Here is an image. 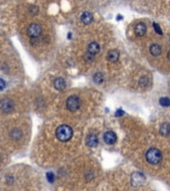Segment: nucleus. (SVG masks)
<instances>
[{
	"mask_svg": "<svg viewBox=\"0 0 170 191\" xmlns=\"http://www.w3.org/2000/svg\"><path fill=\"white\" fill-rule=\"evenodd\" d=\"M56 136L60 141H70L73 136V130L71 128V126L67 125L60 126L56 131Z\"/></svg>",
	"mask_w": 170,
	"mask_h": 191,
	"instance_id": "1",
	"label": "nucleus"
},
{
	"mask_svg": "<svg viewBox=\"0 0 170 191\" xmlns=\"http://www.w3.org/2000/svg\"><path fill=\"white\" fill-rule=\"evenodd\" d=\"M145 158H146L147 162H149L150 164H158L160 161L162 160V154H161L159 149L150 148V149L146 151Z\"/></svg>",
	"mask_w": 170,
	"mask_h": 191,
	"instance_id": "2",
	"label": "nucleus"
},
{
	"mask_svg": "<svg viewBox=\"0 0 170 191\" xmlns=\"http://www.w3.org/2000/svg\"><path fill=\"white\" fill-rule=\"evenodd\" d=\"M66 106L67 109L70 111H76L80 109L81 106V101L77 95H71L67 99L66 102Z\"/></svg>",
	"mask_w": 170,
	"mask_h": 191,
	"instance_id": "3",
	"label": "nucleus"
},
{
	"mask_svg": "<svg viewBox=\"0 0 170 191\" xmlns=\"http://www.w3.org/2000/svg\"><path fill=\"white\" fill-rule=\"evenodd\" d=\"M14 108H15V104L11 99L5 98L0 101V109L4 113H12L14 111Z\"/></svg>",
	"mask_w": 170,
	"mask_h": 191,
	"instance_id": "4",
	"label": "nucleus"
},
{
	"mask_svg": "<svg viewBox=\"0 0 170 191\" xmlns=\"http://www.w3.org/2000/svg\"><path fill=\"white\" fill-rule=\"evenodd\" d=\"M41 33H42V27L37 23L31 24L27 29V34L30 36L31 38H36V37L40 36Z\"/></svg>",
	"mask_w": 170,
	"mask_h": 191,
	"instance_id": "5",
	"label": "nucleus"
},
{
	"mask_svg": "<svg viewBox=\"0 0 170 191\" xmlns=\"http://www.w3.org/2000/svg\"><path fill=\"white\" fill-rule=\"evenodd\" d=\"M104 141L107 144H114L116 141V136L112 131H107L104 134Z\"/></svg>",
	"mask_w": 170,
	"mask_h": 191,
	"instance_id": "6",
	"label": "nucleus"
},
{
	"mask_svg": "<svg viewBox=\"0 0 170 191\" xmlns=\"http://www.w3.org/2000/svg\"><path fill=\"white\" fill-rule=\"evenodd\" d=\"M86 143L88 146H90V147H95V146L98 145L99 143V139L95 134H89V136L86 137Z\"/></svg>",
	"mask_w": 170,
	"mask_h": 191,
	"instance_id": "7",
	"label": "nucleus"
},
{
	"mask_svg": "<svg viewBox=\"0 0 170 191\" xmlns=\"http://www.w3.org/2000/svg\"><path fill=\"white\" fill-rule=\"evenodd\" d=\"M100 45L98 44V43H95V42H92L89 44L88 46V53L90 54V55H97L99 52H100Z\"/></svg>",
	"mask_w": 170,
	"mask_h": 191,
	"instance_id": "8",
	"label": "nucleus"
},
{
	"mask_svg": "<svg viewBox=\"0 0 170 191\" xmlns=\"http://www.w3.org/2000/svg\"><path fill=\"white\" fill-rule=\"evenodd\" d=\"M134 32L137 36H143L146 33V26L143 23H138L134 27Z\"/></svg>",
	"mask_w": 170,
	"mask_h": 191,
	"instance_id": "9",
	"label": "nucleus"
},
{
	"mask_svg": "<svg viewBox=\"0 0 170 191\" xmlns=\"http://www.w3.org/2000/svg\"><path fill=\"white\" fill-rule=\"evenodd\" d=\"M54 87L57 91H63L66 88V82L63 78H58L54 82Z\"/></svg>",
	"mask_w": 170,
	"mask_h": 191,
	"instance_id": "10",
	"label": "nucleus"
},
{
	"mask_svg": "<svg viewBox=\"0 0 170 191\" xmlns=\"http://www.w3.org/2000/svg\"><path fill=\"white\" fill-rule=\"evenodd\" d=\"M81 19H82V22L86 24V25H88V24H90L92 22H93V14L90 13V12H88V11H86L84 12L82 16H81Z\"/></svg>",
	"mask_w": 170,
	"mask_h": 191,
	"instance_id": "11",
	"label": "nucleus"
},
{
	"mask_svg": "<svg viewBox=\"0 0 170 191\" xmlns=\"http://www.w3.org/2000/svg\"><path fill=\"white\" fill-rule=\"evenodd\" d=\"M149 51H150V54L152 56H155V57L159 56L161 54V52H162L161 47L158 44H152V45L150 46Z\"/></svg>",
	"mask_w": 170,
	"mask_h": 191,
	"instance_id": "12",
	"label": "nucleus"
},
{
	"mask_svg": "<svg viewBox=\"0 0 170 191\" xmlns=\"http://www.w3.org/2000/svg\"><path fill=\"white\" fill-rule=\"evenodd\" d=\"M22 136H23V133H22V131L19 128H13L10 132V137L12 139H14V141L20 139L21 137H22Z\"/></svg>",
	"mask_w": 170,
	"mask_h": 191,
	"instance_id": "13",
	"label": "nucleus"
},
{
	"mask_svg": "<svg viewBox=\"0 0 170 191\" xmlns=\"http://www.w3.org/2000/svg\"><path fill=\"white\" fill-rule=\"evenodd\" d=\"M118 56H120V53L117 50H110L107 53V59L110 62H116L118 59Z\"/></svg>",
	"mask_w": 170,
	"mask_h": 191,
	"instance_id": "14",
	"label": "nucleus"
},
{
	"mask_svg": "<svg viewBox=\"0 0 170 191\" xmlns=\"http://www.w3.org/2000/svg\"><path fill=\"white\" fill-rule=\"evenodd\" d=\"M160 133L162 134V136H168L170 133V125L169 123H167V122H165L163 123L161 127H160Z\"/></svg>",
	"mask_w": 170,
	"mask_h": 191,
	"instance_id": "15",
	"label": "nucleus"
},
{
	"mask_svg": "<svg viewBox=\"0 0 170 191\" xmlns=\"http://www.w3.org/2000/svg\"><path fill=\"white\" fill-rule=\"evenodd\" d=\"M94 81L97 84H100L103 81H104V76L101 73H97L95 76H94Z\"/></svg>",
	"mask_w": 170,
	"mask_h": 191,
	"instance_id": "16",
	"label": "nucleus"
},
{
	"mask_svg": "<svg viewBox=\"0 0 170 191\" xmlns=\"http://www.w3.org/2000/svg\"><path fill=\"white\" fill-rule=\"evenodd\" d=\"M159 103L162 106H170V100L168 98H161L159 100Z\"/></svg>",
	"mask_w": 170,
	"mask_h": 191,
	"instance_id": "17",
	"label": "nucleus"
},
{
	"mask_svg": "<svg viewBox=\"0 0 170 191\" xmlns=\"http://www.w3.org/2000/svg\"><path fill=\"white\" fill-rule=\"evenodd\" d=\"M47 179H48V181L50 182V183H53L54 182V179H55V175L52 173V172H48L47 174Z\"/></svg>",
	"mask_w": 170,
	"mask_h": 191,
	"instance_id": "18",
	"label": "nucleus"
},
{
	"mask_svg": "<svg viewBox=\"0 0 170 191\" xmlns=\"http://www.w3.org/2000/svg\"><path fill=\"white\" fill-rule=\"evenodd\" d=\"M153 28H154V30L157 32V34H159V35H162V34H163V32H162V30L160 29L159 25H158L157 23H153Z\"/></svg>",
	"mask_w": 170,
	"mask_h": 191,
	"instance_id": "19",
	"label": "nucleus"
},
{
	"mask_svg": "<svg viewBox=\"0 0 170 191\" xmlns=\"http://www.w3.org/2000/svg\"><path fill=\"white\" fill-rule=\"evenodd\" d=\"M139 84L140 86H142V87H145L146 84H147V78H145V77H142L139 81Z\"/></svg>",
	"mask_w": 170,
	"mask_h": 191,
	"instance_id": "20",
	"label": "nucleus"
},
{
	"mask_svg": "<svg viewBox=\"0 0 170 191\" xmlns=\"http://www.w3.org/2000/svg\"><path fill=\"white\" fill-rule=\"evenodd\" d=\"M5 86L6 85H5V82H4V80H2V79L0 78V92L5 89Z\"/></svg>",
	"mask_w": 170,
	"mask_h": 191,
	"instance_id": "21",
	"label": "nucleus"
},
{
	"mask_svg": "<svg viewBox=\"0 0 170 191\" xmlns=\"http://www.w3.org/2000/svg\"><path fill=\"white\" fill-rule=\"evenodd\" d=\"M121 115H123V111H121V110H118V111L115 113V116H120Z\"/></svg>",
	"mask_w": 170,
	"mask_h": 191,
	"instance_id": "22",
	"label": "nucleus"
},
{
	"mask_svg": "<svg viewBox=\"0 0 170 191\" xmlns=\"http://www.w3.org/2000/svg\"><path fill=\"white\" fill-rule=\"evenodd\" d=\"M117 16H118V17H117V20H120V19L122 18V17H121V16H120V15H117Z\"/></svg>",
	"mask_w": 170,
	"mask_h": 191,
	"instance_id": "23",
	"label": "nucleus"
},
{
	"mask_svg": "<svg viewBox=\"0 0 170 191\" xmlns=\"http://www.w3.org/2000/svg\"><path fill=\"white\" fill-rule=\"evenodd\" d=\"M168 59L170 60V51H169V53H168Z\"/></svg>",
	"mask_w": 170,
	"mask_h": 191,
	"instance_id": "24",
	"label": "nucleus"
},
{
	"mask_svg": "<svg viewBox=\"0 0 170 191\" xmlns=\"http://www.w3.org/2000/svg\"><path fill=\"white\" fill-rule=\"evenodd\" d=\"M169 125H170V123H169Z\"/></svg>",
	"mask_w": 170,
	"mask_h": 191,
	"instance_id": "25",
	"label": "nucleus"
}]
</instances>
